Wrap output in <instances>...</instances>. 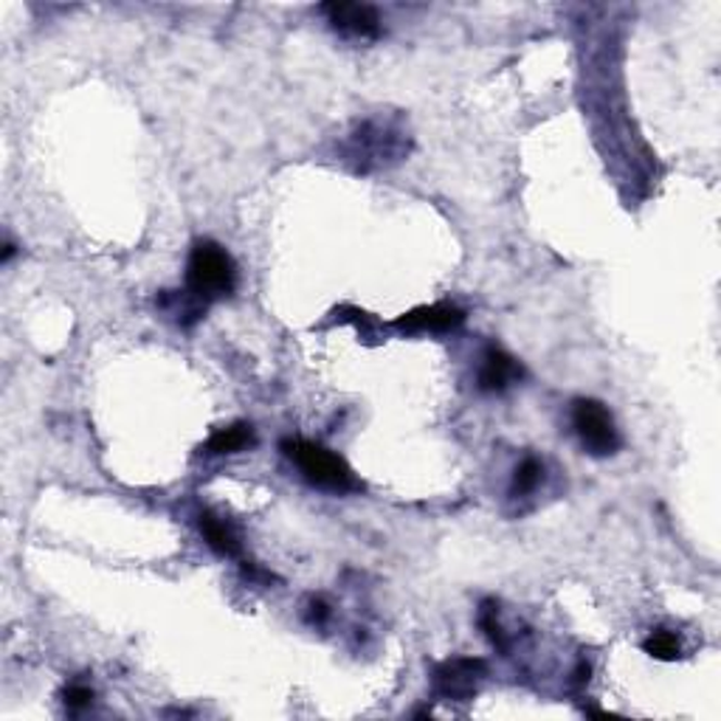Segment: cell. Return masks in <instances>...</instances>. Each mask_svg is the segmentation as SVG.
Wrapping results in <instances>:
<instances>
[{
	"label": "cell",
	"instance_id": "6da1fadb",
	"mask_svg": "<svg viewBox=\"0 0 721 721\" xmlns=\"http://www.w3.org/2000/svg\"><path fill=\"white\" fill-rule=\"evenodd\" d=\"M237 287V266L232 254L215 240H197L186 266V291L204 305L226 299Z\"/></svg>",
	"mask_w": 721,
	"mask_h": 721
},
{
	"label": "cell",
	"instance_id": "5b68a950",
	"mask_svg": "<svg viewBox=\"0 0 721 721\" xmlns=\"http://www.w3.org/2000/svg\"><path fill=\"white\" fill-rule=\"evenodd\" d=\"M488 666L485 659H471V657H456L442 662L435 671V691L442 699L454 701H468L477 696L479 682L485 680Z\"/></svg>",
	"mask_w": 721,
	"mask_h": 721
},
{
	"label": "cell",
	"instance_id": "9c48e42d",
	"mask_svg": "<svg viewBox=\"0 0 721 721\" xmlns=\"http://www.w3.org/2000/svg\"><path fill=\"white\" fill-rule=\"evenodd\" d=\"M257 437H254V428L248 423H234L229 428H218L209 440L201 446V451L209 456H220V454H237V451L252 449Z\"/></svg>",
	"mask_w": 721,
	"mask_h": 721
},
{
	"label": "cell",
	"instance_id": "7c38bea8",
	"mask_svg": "<svg viewBox=\"0 0 721 721\" xmlns=\"http://www.w3.org/2000/svg\"><path fill=\"white\" fill-rule=\"evenodd\" d=\"M541 477H544V465H541L539 456H525V460L516 465V471H513L511 493L513 497H527V493L539 488Z\"/></svg>",
	"mask_w": 721,
	"mask_h": 721
},
{
	"label": "cell",
	"instance_id": "30bf717a",
	"mask_svg": "<svg viewBox=\"0 0 721 721\" xmlns=\"http://www.w3.org/2000/svg\"><path fill=\"white\" fill-rule=\"evenodd\" d=\"M201 532H204L206 544H209L218 555H223V558H237L240 555L237 532L226 525L223 518L215 516V513L209 511L201 513Z\"/></svg>",
	"mask_w": 721,
	"mask_h": 721
},
{
	"label": "cell",
	"instance_id": "3957f363",
	"mask_svg": "<svg viewBox=\"0 0 721 721\" xmlns=\"http://www.w3.org/2000/svg\"><path fill=\"white\" fill-rule=\"evenodd\" d=\"M409 153V139L398 127L381 125V121H364L358 127L350 141L344 144L347 162L358 172H372V169L392 167Z\"/></svg>",
	"mask_w": 721,
	"mask_h": 721
},
{
	"label": "cell",
	"instance_id": "4fadbf2b",
	"mask_svg": "<svg viewBox=\"0 0 721 721\" xmlns=\"http://www.w3.org/2000/svg\"><path fill=\"white\" fill-rule=\"evenodd\" d=\"M479 626L485 629V634H488V640L493 645H497L499 652H507L511 645H507V638H504V629L499 626L497 620V609H493V603H482V615H479Z\"/></svg>",
	"mask_w": 721,
	"mask_h": 721
},
{
	"label": "cell",
	"instance_id": "8992f818",
	"mask_svg": "<svg viewBox=\"0 0 721 721\" xmlns=\"http://www.w3.org/2000/svg\"><path fill=\"white\" fill-rule=\"evenodd\" d=\"M322 12L327 14L330 26L338 35L356 37V40H378L381 17L378 12L366 3H324Z\"/></svg>",
	"mask_w": 721,
	"mask_h": 721
},
{
	"label": "cell",
	"instance_id": "52a82bcc",
	"mask_svg": "<svg viewBox=\"0 0 721 721\" xmlns=\"http://www.w3.org/2000/svg\"><path fill=\"white\" fill-rule=\"evenodd\" d=\"M465 322V313L454 305H432V308H417L412 313L400 316L395 327L407 333H446Z\"/></svg>",
	"mask_w": 721,
	"mask_h": 721
},
{
	"label": "cell",
	"instance_id": "8fae6325",
	"mask_svg": "<svg viewBox=\"0 0 721 721\" xmlns=\"http://www.w3.org/2000/svg\"><path fill=\"white\" fill-rule=\"evenodd\" d=\"M643 652L648 657L659 659V662H673V659L682 657V643L680 638L668 629H657L648 634V640L643 643Z\"/></svg>",
	"mask_w": 721,
	"mask_h": 721
},
{
	"label": "cell",
	"instance_id": "9a60e30c",
	"mask_svg": "<svg viewBox=\"0 0 721 721\" xmlns=\"http://www.w3.org/2000/svg\"><path fill=\"white\" fill-rule=\"evenodd\" d=\"M308 623L310 626H324L330 620V606L322 601V597H313V601L308 603Z\"/></svg>",
	"mask_w": 721,
	"mask_h": 721
},
{
	"label": "cell",
	"instance_id": "7a4b0ae2",
	"mask_svg": "<svg viewBox=\"0 0 721 721\" xmlns=\"http://www.w3.org/2000/svg\"><path fill=\"white\" fill-rule=\"evenodd\" d=\"M282 451L287 460H294L296 468L305 474L310 485L324 490H336V493H350V490H361L364 485L358 482L352 468L344 463L342 456L333 454L330 449L319 446L313 440H282Z\"/></svg>",
	"mask_w": 721,
	"mask_h": 721
},
{
	"label": "cell",
	"instance_id": "277c9868",
	"mask_svg": "<svg viewBox=\"0 0 721 721\" xmlns=\"http://www.w3.org/2000/svg\"><path fill=\"white\" fill-rule=\"evenodd\" d=\"M572 426L581 446L592 456H611L620 449V435H617L615 417H611V412L603 407L601 400H575Z\"/></svg>",
	"mask_w": 721,
	"mask_h": 721
},
{
	"label": "cell",
	"instance_id": "ba28073f",
	"mask_svg": "<svg viewBox=\"0 0 721 721\" xmlns=\"http://www.w3.org/2000/svg\"><path fill=\"white\" fill-rule=\"evenodd\" d=\"M525 375L522 364L516 358L507 356L499 347H488L482 358V366H479V389L482 392H504L507 386L516 384L518 378Z\"/></svg>",
	"mask_w": 721,
	"mask_h": 721
},
{
	"label": "cell",
	"instance_id": "5bb4252c",
	"mask_svg": "<svg viewBox=\"0 0 721 721\" xmlns=\"http://www.w3.org/2000/svg\"><path fill=\"white\" fill-rule=\"evenodd\" d=\"M63 701L68 710H82L93 701V691L88 685H68L65 687Z\"/></svg>",
	"mask_w": 721,
	"mask_h": 721
}]
</instances>
